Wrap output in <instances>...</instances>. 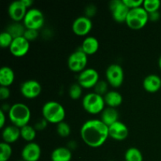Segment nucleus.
<instances>
[{"mask_svg":"<svg viewBox=\"0 0 161 161\" xmlns=\"http://www.w3.org/2000/svg\"><path fill=\"white\" fill-rule=\"evenodd\" d=\"M80 136L83 142L89 147L99 148L109 138L108 127L101 119H90L82 125Z\"/></svg>","mask_w":161,"mask_h":161,"instance_id":"1","label":"nucleus"},{"mask_svg":"<svg viewBox=\"0 0 161 161\" xmlns=\"http://www.w3.org/2000/svg\"><path fill=\"white\" fill-rule=\"evenodd\" d=\"M8 117L12 124L18 128L28 125L31 119V111L28 105L23 103H15L11 105L8 112Z\"/></svg>","mask_w":161,"mask_h":161,"instance_id":"2","label":"nucleus"},{"mask_svg":"<svg viewBox=\"0 0 161 161\" xmlns=\"http://www.w3.org/2000/svg\"><path fill=\"white\" fill-rule=\"evenodd\" d=\"M42 118L48 123L53 124H58L63 122L65 118V110L58 102L54 101H50L46 102L42 108Z\"/></svg>","mask_w":161,"mask_h":161,"instance_id":"3","label":"nucleus"},{"mask_svg":"<svg viewBox=\"0 0 161 161\" xmlns=\"http://www.w3.org/2000/svg\"><path fill=\"white\" fill-rule=\"evenodd\" d=\"M82 105L86 113L92 115L102 113L105 108L104 97L94 92L89 93L83 97Z\"/></svg>","mask_w":161,"mask_h":161,"instance_id":"4","label":"nucleus"},{"mask_svg":"<svg viewBox=\"0 0 161 161\" xmlns=\"http://www.w3.org/2000/svg\"><path fill=\"white\" fill-rule=\"evenodd\" d=\"M149 21V14L142 7L130 9L126 20V24L133 30H139L144 28Z\"/></svg>","mask_w":161,"mask_h":161,"instance_id":"5","label":"nucleus"},{"mask_svg":"<svg viewBox=\"0 0 161 161\" xmlns=\"http://www.w3.org/2000/svg\"><path fill=\"white\" fill-rule=\"evenodd\" d=\"M45 18L41 10L36 8L28 9L23 20V25L26 29L39 30L44 25Z\"/></svg>","mask_w":161,"mask_h":161,"instance_id":"6","label":"nucleus"},{"mask_svg":"<svg viewBox=\"0 0 161 161\" xmlns=\"http://www.w3.org/2000/svg\"><path fill=\"white\" fill-rule=\"evenodd\" d=\"M87 55L81 50H77L71 53L68 58V67L73 72H81L86 69Z\"/></svg>","mask_w":161,"mask_h":161,"instance_id":"7","label":"nucleus"},{"mask_svg":"<svg viewBox=\"0 0 161 161\" xmlns=\"http://www.w3.org/2000/svg\"><path fill=\"white\" fill-rule=\"evenodd\" d=\"M106 81L114 88L122 86L124 80V72L123 68L119 64H112L107 68L105 72Z\"/></svg>","mask_w":161,"mask_h":161,"instance_id":"8","label":"nucleus"},{"mask_svg":"<svg viewBox=\"0 0 161 161\" xmlns=\"http://www.w3.org/2000/svg\"><path fill=\"white\" fill-rule=\"evenodd\" d=\"M99 80L98 72L91 68H86L78 76V83L85 89L94 88Z\"/></svg>","mask_w":161,"mask_h":161,"instance_id":"9","label":"nucleus"},{"mask_svg":"<svg viewBox=\"0 0 161 161\" xmlns=\"http://www.w3.org/2000/svg\"><path fill=\"white\" fill-rule=\"evenodd\" d=\"M109 9L114 20L119 23L126 22L130 9L124 4L123 0H113L110 2Z\"/></svg>","mask_w":161,"mask_h":161,"instance_id":"10","label":"nucleus"},{"mask_svg":"<svg viewBox=\"0 0 161 161\" xmlns=\"http://www.w3.org/2000/svg\"><path fill=\"white\" fill-rule=\"evenodd\" d=\"M20 91L22 96L25 98L34 99L39 96L42 91V86L37 80H28L22 83Z\"/></svg>","mask_w":161,"mask_h":161,"instance_id":"11","label":"nucleus"},{"mask_svg":"<svg viewBox=\"0 0 161 161\" xmlns=\"http://www.w3.org/2000/svg\"><path fill=\"white\" fill-rule=\"evenodd\" d=\"M93 27L91 20L85 16H81L75 19L72 25L74 34L78 36H85L90 33Z\"/></svg>","mask_w":161,"mask_h":161,"instance_id":"12","label":"nucleus"},{"mask_svg":"<svg viewBox=\"0 0 161 161\" xmlns=\"http://www.w3.org/2000/svg\"><path fill=\"white\" fill-rule=\"evenodd\" d=\"M30 42H28L24 36L16 38L14 39L9 50L11 54L17 58H21L28 53L30 48Z\"/></svg>","mask_w":161,"mask_h":161,"instance_id":"13","label":"nucleus"},{"mask_svg":"<svg viewBox=\"0 0 161 161\" xmlns=\"http://www.w3.org/2000/svg\"><path fill=\"white\" fill-rule=\"evenodd\" d=\"M28 8L23 4L21 0L14 1L9 4L8 7V14L9 17L14 22H20L24 20L27 12Z\"/></svg>","mask_w":161,"mask_h":161,"instance_id":"14","label":"nucleus"},{"mask_svg":"<svg viewBox=\"0 0 161 161\" xmlns=\"http://www.w3.org/2000/svg\"><path fill=\"white\" fill-rule=\"evenodd\" d=\"M128 134L127 125L120 121H117L108 127V135L116 141H124L127 138Z\"/></svg>","mask_w":161,"mask_h":161,"instance_id":"15","label":"nucleus"},{"mask_svg":"<svg viewBox=\"0 0 161 161\" xmlns=\"http://www.w3.org/2000/svg\"><path fill=\"white\" fill-rule=\"evenodd\" d=\"M41 157V148L37 143L29 142L24 146L21 158L24 161H38Z\"/></svg>","mask_w":161,"mask_h":161,"instance_id":"16","label":"nucleus"},{"mask_svg":"<svg viewBox=\"0 0 161 161\" xmlns=\"http://www.w3.org/2000/svg\"><path fill=\"white\" fill-rule=\"evenodd\" d=\"M145 91L149 93H156L161 88V79L156 74H150L144 79L142 83Z\"/></svg>","mask_w":161,"mask_h":161,"instance_id":"17","label":"nucleus"},{"mask_svg":"<svg viewBox=\"0 0 161 161\" xmlns=\"http://www.w3.org/2000/svg\"><path fill=\"white\" fill-rule=\"evenodd\" d=\"M2 137L4 142L9 145L14 143L20 138V128L14 125L5 127L2 132Z\"/></svg>","mask_w":161,"mask_h":161,"instance_id":"18","label":"nucleus"},{"mask_svg":"<svg viewBox=\"0 0 161 161\" xmlns=\"http://www.w3.org/2000/svg\"><path fill=\"white\" fill-rule=\"evenodd\" d=\"M80 49L87 56L94 54L95 53H97L99 49L98 40L94 36H87L83 39Z\"/></svg>","mask_w":161,"mask_h":161,"instance_id":"19","label":"nucleus"},{"mask_svg":"<svg viewBox=\"0 0 161 161\" xmlns=\"http://www.w3.org/2000/svg\"><path fill=\"white\" fill-rule=\"evenodd\" d=\"M119 113L116 108L107 107L101 113V120L106 126L109 127L112 124L119 121Z\"/></svg>","mask_w":161,"mask_h":161,"instance_id":"20","label":"nucleus"},{"mask_svg":"<svg viewBox=\"0 0 161 161\" xmlns=\"http://www.w3.org/2000/svg\"><path fill=\"white\" fill-rule=\"evenodd\" d=\"M15 79L14 70L9 66H3L0 69V85L1 86L9 87L12 85Z\"/></svg>","mask_w":161,"mask_h":161,"instance_id":"21","label":"nucleus"},{"mask_svg":"<svg viewBox=\"0 0 161 161\" xmlns=\"http://www.w3.org/2000/svg\"><path fill=\"white\" fill-rule=\"evenodd\" d=\"M72 157V151L67 147L56 148L50 155L51 161H71Z\"/></svg>","mask_w":161,"mask_h":161,"instance_id":"22","label":"nucleus"},{"mask_svg":"<svg viewBox=\"0 0 161 161\" xmlns=\"http://www.w3.org/2000/svg\"><path fill=\"white\" fill-rule=\"evenodd\" d=\"M105 105L110 108H116L122 104L123 97L119 92L116 91H108L105 96H104Z\"/></svg>","mask_w":161,"mask_h":161,"instance_id":"23","label":"nucleus"},{"mask_svg":"<svg viewBox=\"0 0 161 161\" xmlns=\"http://www.w3.org/2000/svg\"><path fill=\"white\" fill-rule=\"evenodd\" d=\"M25 30H26V28L25 25L20 24V22H14L13 24H10L6 28V31L10 34L14 39L24 36Z\"/></svg>","mask_w":161,"mask_h":161,"instance_id":"24","label":"nucleus"},{"mask_svg":"<svg viewBox=\"0 0 161 161\" xmlns=\"http://www.w3.org/2000/svg\"><path fill=\"white\" fill-rule=\"evenodd\" d=\"M20 138H23L25 141L29 142H32L36 137V131L37 130L35 129L34 127H31V125L25 126V127L20 128Z\"/></svg>","mask_w":161,"mask_h":161,"instance_id":"25","label":"nucleus"},{"mask_svg":"<svg viewBox=\"0 0 161 161\" xmlns=\"http://www.w3.org/2000/svg\"><path fill=\"white\" fill-rule=\"evenodd\" d=\"M125 161H143V156L141 151L135 147H130L124 154Z\"/></svg>","mask_w":161,"mask_h":161,"instance_id":"26","label":"nucleus"},{"mask_svg":"<svg viewBox=\"0 0 161 161\" xmlns=\"http://www.w3.org/2000/svg\"><path fill=\"white\" fill-rule=\"evenodd\" d=\"M0 151V161H8L10 159L13 153V149L10 145L4 142H1Z\"/></svg>","mask_w":161,"mask_h":161,"instance_id":"27","label":"nucleus"},{"mask_svg":"<svg viewBox=\"0 0 161 161\" xmlns=\"http://www.w3.org/2000/svg\"><path fill=\"white\" fill-rule=\"evenodd\" d=\"M161 3L160 0H145L142 7L146 9L148 14L159 11Z\"/></svg>","mask_w":161,"mask_h":161,"instance_id":"28","label":"nucleus"},{"mask_svg":"<svg viewBox=\"0 0 161 161\" xmlns=\"http://www.w3.org/2000/svg\"><path fill=\"white\" fill-rule=\"evenodd\" d=\"M57 133L61 138H67L71 134V127L69 124L63 121L60 124H57Z\"/></svg>","mask_w":161,"mask_h":161,"instance_id":"29","label":"nucleus"},{"mask_svg":"<svg viewBox=\"0 0 161 161\" xmlns=\"http://www.w3.org/2000/svg\"><path fill=\"white\" fill-rule=\"evenodd\" d=\"M83 94V87L79 83H73L70 86L69 91V94L70 97L73 100H78L81 97Z\"/></svg>","mask_w":161,"mask_h":161,"instance_id":"30","label":"nucleus"},{"mask_svg":"<svg viewBox=\"0 0 161 161\" xmlns=\"http://www.w3.org/2000/svg\"><path fill=\"white\" fill-rule=\"evenodd\" d=\"M108 82L105 81V80H99V81L97 83V84L95 85V86L94 87V93H96V94L104 97V96L108 92Z\"/></svg>","mask_w":161,"mask_h":161,"instance_id":"31","label":"nucleus"},{"mask_svg":"<svg viewBox=\"0 0 161 161\" xmlns=\"http://www.w3.org/2000/svg\"><path fill=\"white\" fill-rule=\"evenodd\" d=\"M14 39L12 36L9 34L7 31H3L0 34V46L3 48H9Z\"/></svg>","mask_w":161,"mask_h":161,"instance_id":"32","label":"nucleus"},{"mask_svg":"<svg viewBox=\"0 0 161 161\" xmlns=\"http://www.w3.org/2000/svg\"><path fill=\"white\" fill-rule=\"evenodd\" d=\"M124 4L130 9H136V8L142 7L144 1L143 0H123Z\"/></svg>","mask_w":161,"mask_h":161,"instance_id":"33","label":"nucleus"},{"mask_svg":"<svg viewBox=\"0 0 161 161\" xmlns=\"http://www.w3.org/2000/svg\"><path fill=\"white\" fill-rule=\"evenodd\" d=\"M38 36H39V32H38L37 30L26 29L25 30V34H24V37H25L28 42L36 40L38 38Z\"/></svg>","mask_w":161,"mask_h":161,"instance_id":"34","label":"nucleus"},{"mask_svg":"<svg viewBox=\"0 0 161 161\" xmlns=\"http://www.w3.org/2000/svg\"><path fill=\"white\" fill-rule=\"evenodd\" d=\"M97 13V8L94 5H88L85 9V17L91 19Z\"/></svg>","mask_w":161,"mask_h":161,"instance_id":"35","label":"nucleus"},{"mask_svg":"<svg viewBox=\"0 0 161 161\" xmlns=\"http://www.w3.org/2000/svg\"><path fill=\"white\" fill-rule=\"evenodd\" d=\"M10 96V91L8 87L1 86L0 87V99L1 100H6Z\"/></svg>","mask_w":161,"mask_h":161,"instance_id":"36","label":"nucleus"},{"mask_svg":"<svg viewBox=\"0 0 161 161\" xmlns=\"http://www.w3.org/2000/svg\"><path fill=\"white\" fill-rule=\"evenodd\" d=\"M47 124H48V122H47L44 118H42V119H39V120L35 124L34 127L36 130H42L43 129H45L46 127H47Z\"/></svg>","mask_w":161,"mask_h":161,"instance_id":"37","label":"nucleus"},{"mask_svg":"<svg viewBox=\"0 0 161 161\" xmlns=\"http://www.w3.org/2000/svg\"><path fill=\"white\" fill-rule=\"evenodd\" d=\"M160 14L159 11H156V12H153L149 14V20L151 21H157V20H160Z\"/></svg>","mask_w":161,"mask_h":161,"instance_id":"38","label":"nucleus"},{"mask_svg":"<svg viewBox=\"0 0 161 161\" xmlns=\"http://www.w3.org/2000/svg\"><path fill=\"white\" fill-rule=\"evenodd\" d=\"M6 115L5 113L0 110V128H4L5 124H6Z\"/></svg>","mask_w":161,"mask_h":161,"instance_id":"39","label":"nucleus"},{"mask_svg":"<svg viewBox=\"0 0 161 161\" xmlns=\"http://www.w3.org/2000/svg\"><path fill=\"white\" fill-rule=\"evenodd\" d=\"M21 1L27 8H29L33 4V2L31 0H21Z\"/></svg>","mask_w":161,"mask_h":161,"instance_id":"40","label":"nucleus"},{"mask_svg":"<svg viewBox=\"0 0 161 161\" xmlns=\"http://www.w3.org/2000/svg\"><path fill=\"white\" fill-rule=\"evenodd\" d=\"M158 65H159V68H160V69L161 70V55H160V58H159V61H158Z\"/></svg>","mask_w":161,"mask_h":161,"instance_id":"41","label":"nucleus"},{"mask_svg":"<svg viewBox=\"0 0 161 161\" xmlns=\"http://www.w3.org/2000/svg\"><path fill=\"white\" fill-rule=\"evenodd\" d=\"M18 161H24L23 160H18Z\"/></svg>","mask_w":161,"mask_h":161,"instance_id":"42","label":"nucleus"},{"mask_svg":"<svg viewBox=\"0 0 161 161\" xmlns=\"http://www.w3.org/2000/svg\"><path fill=\"white\" fill-rule=\"evenodd\" d=\"M109 161H112V160H109Z\"/></svg>","mask_w":161,"mask_h":161,"instance_id":"43","label":"nucleus"}]
</instances>
